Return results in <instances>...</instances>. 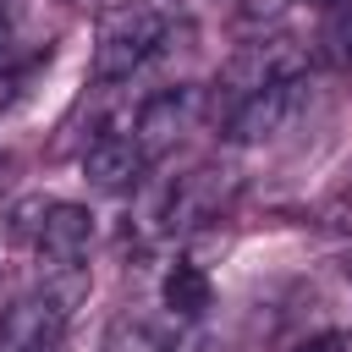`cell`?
<instances>
[{
  "label": "cell",
  "mask_w": 352,
  "mask_h": 352,
  "mask_svg": "<svg viewBox=\"0 0 352 352\" xmlns=\"http://www.w3.org/2000/svg\"><path fill=\"white\" fill-rule=\"evenodd\" d=\"M236 192H242L236 165H226V160L187 165L182 176H170V182L154 192V204H148V226H154V231H165V236L209 231V226H220V220L231 214Z\"/></svg>",
  "instance_id": "cell-1"
},
{
  "label": "cell",
  "mask_w": 352,
  "mask_h": 352,
  "mask_svg": "<svg viewBox=\"0 0 352 352\" xmlns=\"http://www.w3.org/2000/svg\"><path fill=\"white\" fill-rule=\"evenodd\" d=\"M88 292V270H50V280L0 314V352H55L72 302Z\"/></svg>",
  "instance_id": "cell-2"
},
{
  "label": "cell",
  "mask_w": 352,
  "mask_h": 352,
  "mask_svg": "<svg viewBox=\"0 0 352 352\" xmlns=\"http://www.w3.org/2000/svg\"><path fill=\"white\" fill-rule=\"evenodd\" d=\"M165 44H170V16L160 6H126L104 22V33L94 44V77L99 82H132Z\"/></svg>",
  "instance_id": "cell-3"
},
{
  "label": "cell",
  "mask_w": 352,
  "mask_h": 352,
  "mask_svg": "<svg viewBox=\"0 0 352 352\" xmlns=\"http://www.w3.org/2000/svg\"><path fill=\"white\" fill-rule=\"evenodd\" d=\"M308 72V55L297 50V38H280V33H270V38H253V44H242L226 66H220V77H214V88H209V116L220 121L231 104H242L248 94H258V88H270V82H286V77H302Z\"/></svg>",
  "instance_id": "cell-4"
},
{
  "label": "cell",
  "mask_w": 352,
  "mask_h": 352,
  "mask_svg": "<svg viewBox=\"0 0 352 352\" xmlns=\"http://www.w3.org/2000/svg\"><path fill=\"white\" fill-rule=\"evenodd\" d=\"M209 116V88H198V82H176V88H154L138 110H132V121H121L126 132H132V143L143 148V160L154 165V160H165L198 121Z\"/></svg>",
  "instance_id": "cell-5"
},
{
  "label": "cell",
  "mask_w": 352,
  "mask_h": 352,
  "mask_svg": "<svg viewBox=\"0 0 352 352\" xmlns=\"http://www.w3.org/2000/svg\"><path fill=\"white\" fill-rule=\"evenodd\" d=\"M302 104H308V72L302 77H286V82H270V88L248 94L242 104H231L220 116V132L231 143H270V138H280L302 116Z\"/></svg>",
  "instance_id": "cell-6"
},
{
  "label": "cell",
  "mask_w": 352,
  "mask_h": 352,
  "mask_svg": "<svg viewBox=\"0 0 352 352\" xmlns=\"http://www.w3.org/2000/svg\"><path fill=\"white\" fill-rule=\"evenodd\" d=\"M28 248L50 264V270H77L94 248V214L82 204H60V198H44L38 214H33V231H28Z\"/></svg>",
  "instance_id": "cell-7"
},
{
  "label": "cell",
  "mask_w": 352,
  "mask_h": 352,
  "mask_svg": "<svg viewBox=\"0 0 352 352\" xmlns=\"http://www.w3.org/2000/svg\"><path fill=\"white\" fill-rule=\"evenodd\" d=\"M143 170H148V160H143V148L132 143L126 126H110L82 148V176H88L94 192H132L143 182Z\"/></svg>",
  "instance_id": "cell-8"
},
{
  "label": "cell",
  "mask_w": 352,
  "mask_h": 352,
  "mask_svg": "<svg viewBox=\"0 0 352 352\" xmlns=\"http://www.w3.org/2000/svg\"><path fill=\"white\" fill-rule=\"evenodd\" d=\"M99 352H182V319L165 308H121Z\"/></svg>",
  "instance_id": "cell-9"
},
{
  "label": "cell",
  "mask_w": 352,
  "mask_h": 352,
  "mask_svg": "<svg viewBox=\"0 0 352 352\" xmlns=\"http://www.w3.org/2000/svg\"><path fill=\"white\" fill-rule=\"evenodd\" d=\"M160 308L176 314V319H204V314L214 308V280H209V270L192 264V258H176V264L160 275Z\"/></svg>",
  "instance_id": "cell-10"
},
{
  "label": "cell",
  "mask_w": 352,
  "mask_h": 352,
  "mask_svg": "<svg viewBox=\"0 0 352 352\" xmlns=\"http://www.w3.org/2000/svg\"><path fill=\"white\" fill-rule=\"evenodd\" d=\"M319 60L336 66V72H352V0L324 11V28H319Z\"/></svg>",
  "instance_id": "cell-11"
},
{
  "label": "cell",
  "mask_w": 352,
  "mask_h": 352,
  "mask_svg": "<svg viewBox=\"0 0 352 352\" xmlns=\"http://www.w3.org/2000/svg\"><path fill=\"white\" fill-rule=\"evenodd\" d=\"M319 226H324V231L352 236V165L324 187V198H319Z\"/></svg>",
  "instance_id": "cell-12"
},
{
  "label": "cell",
  "mask_w": 352,
  "mask_h": 352,
  "mask_svg": "<svg viewBox=\"0 0 352 352\" xmlns=\"http://www.w3.org/2000/svg\"><path fill=\"white\" fill-rule=\"evenodd\" d=\"M286 11V0H242V16L248 22H270V16H280Z\"/></svg>",
  "instance_id": "cell-13"
},
{
  "label": "cell",
  "mask_w": 352,
  "mask_h": 352,
  "mask_svg": "<svg viewBox=\"0 0 352 352\" xmlns=\"http://www.w3.org/2000/svg\"><path fill=\"white\" fill-rule=\"evenodd\" d=\"M314 11H336V6H346V0H308Z\"/></svg>",
  "instance_id": "cell-14"
}]
</instances>
